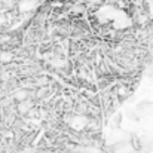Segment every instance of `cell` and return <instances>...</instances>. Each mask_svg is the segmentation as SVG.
Instances as JSON below:
<instances>
[{
  "label": "cell",
  "instance_id": "6da1fadb",
  "mask_svg": "<svg viewBox=\"0 0 153 153\" xmlns=\"http://www.w3.org/2000/svg\"><path fill=\"white\" fill-rule=\"evenodd\" d=\"M137 113H138V116L141 117V116H144V114H149L150 113V101H141L138 102L137 105H135V108H134Z\"/></svg>",
  "mask_w": 153,
  "mask_h": 153
},
{
  "label": "cell",
  "instance_id": "7a4b0ae2",
  "mask_svg": "<svg viewBox=\"0 0 153 153\" xmlns=\"http://www.w3.org/2000/svg\"><path fill=\"white\" fill-rule=\"evenodd\" d=\"M122 119H123V114H122L120 111H116V113L111 116L110 126H111L113 129H117V128H120V125H122Z\"/></svg>",
  "mask_w": 153,
  "mask_h": 153
},
{
  "label": "cell",
  "instance_id": "3957f363",
  "mask_svg": "<svg viewBox=\"0 0 153 153\" xmlns=\"http://www.w3.org/2000/svg\"><path fill=\"white\" fill-rule=\"evenodd\" d=\"M126 116H128L129 119H132L134 122H138V120H140V116H138V113H137L135 110H131V111H128V113H126Z\"/></svg>",
  "mask_w": 153,
  "mask_h": 153
},
{
  "label": "cell",
  "instance_id": "277c9868",
  "mask_svg": "<svg viewBox=\"0 0 153 153\" xmlns=\"http://www.w3.org/2000/svg\"><path fill=\"white\" fill-rule=\"evenodd\" d=\"M150 111H153V101H150Z\"/></svg>",
  "mask_w": 153,
  "mask_h": 153
},
{
  "label": "cell",
  "instance_id": "5b68a950",
  "mask_svg": "<svg viewBox=\"0 0 153 153\" xmlns=\"http://www.w3.org/2000/svg\"><path fill=\"white\" fill-rule=\"evenodd\" d=\"M149 64H150V65H153V56H152V61H150V62H149Z\"/></svg>",
  "mask_w": 153,
  "mask_h": 153
}]
</instances>
